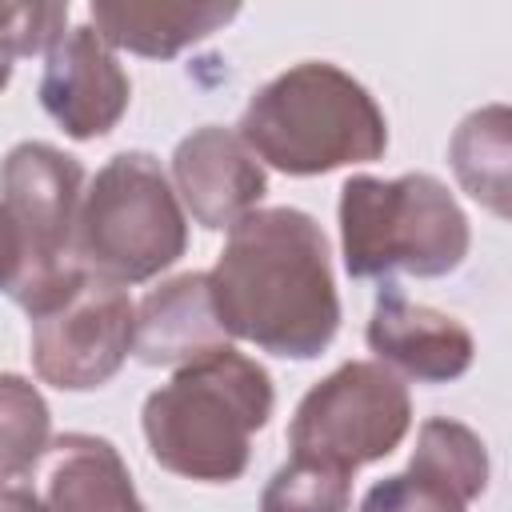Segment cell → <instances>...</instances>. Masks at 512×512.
I'll list each match as a JSON object with an SVG mask.
<instances>
[{
  "label": "cell",
  "mask_w": 512,
  "mask_h": 512,
  "mask_svg": "<svg viewBox=\"0 0 512 512\" xmlns=\"http://www.w3.org/2000/svg\"><path fill=\"white\" fill-rule=\"evenodd\" d=\"M208 288L220 328L272 356L312 360L340 328L328 240L300 208H256L232 224Z\"/></svg>",
  "instance_id": "6da1fadb"
},
{
  "label": "cell",
  "mask_w": 512,
  "mask_h": 512,
  "mask_svg": "<svg viewBox=\"0 0 512 512\" xmlns=\"http://www.w3.org/2000/svg\"><path fill=\"white\" fill-rule=\"evenodd\" d=\"M272 404V376L228 344L184 364L144 400V440L160 468L228 484L244 476L252 436L268 424Z\"/></svg>",
  "instance_id": "7a4b0ae2"
},
{
  "label": "cell",
  "mask_w": 512,
  "mask_h": 512,
  "mask_svg": "<svg viewBox=\"0 0 512 512\" xmlns=\"http://www.w3.org/2000/svg\"><path fill=\"white\" fill-rule=\"evenodd\" d=\"M252 156L288 176L372 164L388 148V120L372 92L328 60H304L256 88L236 132Z\"/></svg>",
  "instance_id": "3957f363"
},
{
  "label": "cell",
  "mask_w": 512,
  "mask_h": 512,
  "mask_svg": "<svg viewBox=\"0 0 512 512\" xmlns=\"http://www.w3.org/2000/svg\"><path fill=\"white\" fill-rule=\"evenodd\" d=\"M468 244L464 208L428 172L396 180L348 176L340 188V252L356 280H388L396 268L448 276L464 264Z\"/></svg>",
  "instance_id": "277c9868"
},
{
  "label": "cell",
  "mask_w": 512,
  "mask_h": 512,
  "mask_svg": "<svg viewBox=\"0 0 512 512\" xmlns=\"http://www.w3.org/2000/svg\"><path fill=\"white\" fill-rule=\"evenodd\" d=\"M188 248V224L152 152H116L88 184L72 252L104 284H140L172 268Z\"/></svg>",
  "instance_id": "5b68a950"
},
{
  "label": "cell",
  "mask_w": 512,
  "mask_h": 512,
  "mask_svg": "<svg viewBox=\"0 0 512 512\" xmlns=\"http://www.w3.org/2000/svg\"><path fill=\"white\" fill-rule=\"evenodd\" d=\"M84 200V168L76 156L24 140L0 164V216L16 248V276L8 296L28 312L64 300L88 272L76 264L72 236Z\"/></svg>",
  "instance_id": "8992f818"
},
{
  "label": "cell",
  "mask_w": 512,
  "mask_h": 512,
  "mask_svg": "<svg viewBox=\"0 0 512 512\" xmlns=\"http://www.w3.org/2000/svg\"><path fill=\"white\" fill-rule=\"evenodd\" d=\"M412 428V396L380 360H348L304 392L288 424L292 456L344 472L384 460Z\"/></svg>",
  "instance_id": "52a82bcc"
},
{
  "label": "cell",
  "mask_w": 512,
  "mask_h": 512,
  "mask_svg": "<svg viewBox=\"0 0 512 512\" xmlns=\"http://www.w3.org/2000/svg\"><path fill=\"white\" fill-rule=\"evenodd\" d=\"M132 324L128 292L84 276L64 300L32 316V368L60 392H92L128 360Z\"/></svg>",
  "instance_id": "ba28073f"
},
{
  "label": "cell",
  "mask_w": 512,
  "mask_h": 512,
  "mask_svg": "<svg viewBox=\"0 0 512 512\" xmlns=\"http://www.w3.org/2000/svg\"><path fill=\"white\" fill-rule=\"evenodd\" d=\"M128 100H132L128 72L120 68L116 52L100 40L92 24L68 28L48 48L40 76V104L72 140H92L112 132L128 112Z\"/></svg>",
  "instance_id": "9c48e42d"
},
{
  "label": "cell",
  "mask_w": 512,
  "mask_h": 512,
  "mask_svg": "<svg viewBox=\"0 0 512 512\" xmlns=\"http://www.w3.org/2000/svg\"><path fill=\"white\" fill-rule=\"evenodd\" d=\"M172 184L192 220L212 232L240 224L268 192L264 164L232 128L220 124H204L176 144Z\"/></svg>",
  "instance_id": "30bf717a"
},
{
  "label": "cell",
  "mask_w": 512,
  "mask_h": 512,
  "mask_svg": "<svg viewBox=\"0 0 512 512\" xmlns=\"http://www.w3.org/2000/svg\"><path fill=\"white\" fill-rule=\"evenodd\" d=\"M364 336L380 364H392L396 372L424 384H448L464 376L476 356L472 332L456 316L436 312L428 304H412L396 280L380 284Z\"/></svg>",
  "instance_id": "8fae6325"
},
{
  "label": "cell",
  "mask_w": 512,
  "mask_h": 512,
  "mask_svg": "<svg viewBox=\"0 0 512 512\" xmlns=\"http://www.w3.org/2000/svg\"><path fill=\"white\" fill-rule=\"evenodd\" d=\"M220 348H228V332L216 320L208 272L172 276L140 300L136 324H132V352L140 364L184 368Z\"/></svg>",
  "instance_id": "7c38bea8"
},
{
  "label": "cell",
  "mask_w": 512,
  "mask_h": 512,
  "mask_svg": "<svg viewBox=\"0 0 512 512\" xmlns=\"http://www.w3.org/2000/svg\"><path fill=\"white\" fill-rule=\"evenodd\" d=\"M44 508L48 512H144L128 464L116 444L88 432H64L44 448Z\"/></svg>",
  "instance_id": "4fadbf2b"
},
{
  "label": "cell",
  "mask_w": 512,
  "mask_h": 512,
  "mask_svg": "<svg viewBox=\"0 0 512 512\" xmlns=\"http://www.w3.org/2000/svg\"><path fill=\"white\" fill-rule=\"evenodd\" d=\"M240 4H164V0H92V28L116 52L128 48L148 60H168L188 44L236 20Z\"/></svg>",
  "instance_id": "5bb4252c"
},
{
  "label": "cell",
  "mask_w": 512,
  "mask_h": 512,
  "mask_svg": "<svg viewBox=\"0 0 512 512\" xmlns=\"http://www.w3.org/2000/svg\"><path fill=\"white\" fill-rule=\"evenodd\" d=\"M460 188L496 216L512 212V112L484 104L460 120L448 144Z\"/></svg>",
  "instance_id": "9a60e30c"
},
{
  "label": "cell",
  "mask_w": 512,
  "mask_h": 512,
  "mask_svg": "<svg viewBox=\"0 0 512 512\" xmlns=\"http://www.w3.org/2000/svg\"><path fill=\"white\" fill-rule=\"evenodd\" d=\"M408 472L472 504L488 488V452L468 424L432 416L416 432V452L408 460Z\"/></svg>",
  "instance_id": "2e32d148"
},
{
  "label": "cell",
  "mask_w": 512,
  "mask_h": 512,
  "mask_svg": "<svg viewBox=\"0 0 512 512\" xmlns=\"http://www.w3.org/2000/svg\"><path fill=\"white\" fill-rule=\"evenodd\" d=\"M48 404L40 388L16 372H0V484L28 472L48 448Z\"/></svg>",
  "instance_id": "e0dca14e"
},
{
  "label": "cell",
  "mask_w": 512,
  "mask_h": 512,
  "mask_svg": "<svg viewBox=\"0 0 512 512\" xmlns=\"http://www.w3.org/2000/svg\"><path fill=\"white\" fill-rule=\"evenodd\" d=\"M352 472L292 456L272 472L260 496V512H348Z\"/></svg>",
  "instance_id": "ac0fdd59"
},
{
  "label": "cell",
  "mask_w": 512,
  "mask_h": 512,
  "mask_svg": "<svg viewBox=\"0 0 512 512\" xmlns=\"http://www.w3.org/2000/svg\"><path fill=\"white\" fill-rule=\"evenodd\" d=\"M68 24V4H28V0H0V52L32 56L48 52Z\"/></svg>",
  "instance_id": "d6986e66"
},
{
  "label": "cell",
  "mask_w": 512,
  "mask_h": 512,
  "mask_svg": "<svg viewBox=\"0 0 512 512\" xmlns=\"http://www.w3.org/2000/svg\"><path fill=\"white\" fill-rule=\"evenodd\" d=\"M360 512H468V504L404 468L372 484L360 500Z\"/></svg>",
  "instance_id": "ffe728a7"
},
{
  "label": "cell",
  "mask_w": 512,
  "mask_h": 512,
  "mask_svg": "<svg viewBox=\"0 0 512 512\" xmlns=\"http://www.w3.org/2000/svg\"><path fill=\"white\" fill-rule=\"evenodd\" d=\"M0 512H48L32 488H0Z\"/></svg>",
  "instance_id": "44dd1931"
},
{
  "label": "cell",
  "mask_w": 512,
  "mask_h": 512,
  "mask_svg": "<svg viewBox=\"0 0 512 512\" xmlns=\"http://www.w3.org/2000/svg\"><path fill=\"white\" fill-rule=\"evenodd\" d=\"M12 276H16V248H12L8 224H4V216H0V292H8Z\"/></svg>",
  "instance_id": "7402d4cb"
},
{
  "label": "cell",
  "mask_w": 512,
  "mask_h": 512,
  "mask_svg": "<svg viewBox=\"0 0 512 512\" xmlns=\"http://www.w3.org/2000/svg\"><path fill=\"white\" fill-rule=\"evenodd\" d=\"M8 80H12V64H8V56L0 52V92L8 88Z\"/></svg>",
  "instance_id": "603a6c76"
}]
</instances>
